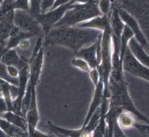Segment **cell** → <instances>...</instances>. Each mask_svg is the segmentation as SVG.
Returning a JSON list of instances; mask_svg holds the SVG:
<instances>
[{
	"instance_id": "cell-16",
	"label": "cell",
	"mask_w": 149,
	"mask_h": 137,
	"mask_svg": "<svg viewBox=\"0 0 149 137\" xmlns=\"http://www.w3.org/2000/svg\"><path fill=\"white\" fill-rule=\"evenodd\" d=\"M7 70L10 76L13 77H18L19 70L16 67L13 66H7Z\"/></svg>"
},
{
	"instance_id": "cell-1",
	"label": "cell",
	"mask_w": 149,
	"mask_h": 137,
	"mask_svg": "<svg viewBox=\"0 0 149 137\" xmlns=\"http://www.w3.org/2000/svg\"><path fill=\"white\" fill-rule=\"evenodd\" d=\"M103 31L76 26L52 28L45 35L44 46L60 45L76 53L82 48L95 43Z\"/></svg>"
},
{
	"instance_id": "cell-20",
	"label": "cell",
	"mask_w": 149,
	"mask_h": 137,
	"mask_svg": "<svg viewBox=\"0 0 149 137\" xmlns=\"http://www.w3.org/2000/svg\"><path fill=\"white\" fill-rule=\"evenodd\" d=\"M6 82H7V81L4 80H3L2 79L0 78V93H1L3 87V85H4Z\"/></svg>"
},
{
	"instance_id": "cell-13",
	"label": "cell",
	"mask_w": 149,
	"mask_h": 137,
	"mask_svg": "<svg viewBox=\"0 0 149 137\" xmlns=\"http://www.w3.org/2000/svg\"><path fill=\"white\" fill-rule=\"evenodd\" d=\"M72 64L74 66L80 68L81 70L89 72L91 70L88 64L86 61L81 59L78 58L76 59H74L72 62Z\"/></svg>"
},
{
	"instance_id": "cell-21",
	"label": "cell",
	"mask_w": 149,
	"mask_h": 137,
	"mask_svg": "<svg viewBox=\"0 0 149 137\" xmlns=\"http://www.w3.org/2000/svg\"><path fill=\"white\" fill-rule=\"evenodd\" d=\"M13 1L14 0H4V2L11 4V3H13Z\"/></svg>"
},
{
	"instance_id": "cell-7",
	"label": "cell",
	"mask_w": 149,
	"mask_h": 137,
	"mask_svg": "<svg viewBox=\"0 0 149 137\" xmlns=\"http://www.w3.org/2000/svg\"><path fill=\"white\" fill-rule=\"evenodd\" d=\"M0 129L8 136L13 137H26L29 136V132L12 124L7 120L0 118Z\"/></svg>"
},
{
	"instance_id": "cell-5",
	"label": "cell",
	"mask_w": 149,
	"mask_h": 137,
	"mask_svg": "<svg viewBox=\"0 0 149 137\" xmlns=\"http://www.w3.org/2000/svg\"><path fill=\"white\" fill-rule=\"evenodd\" d=\"M123 66L125 70L135 76L149 82V69L140 64L127 49L123 58Z\"/></svg>"
},
{
	"instance_id": "cell-9",
	"label": "cell",
	"mask_w": 149,
	"mask_h": 137,
	"mask_svg": "<svg viewBox=\"0 0 149 137\" xmlns=\"http://www.w3.org/2000/svg\"><path fill=\"white\" fill-rule=\"evenodd\" d=\"M46 124L48 125L49 130L52 133L60 135L63 136L80 137L82 136L84 131L81 129L77 130H70L62 129L56 126L52 123L51 122H47Z\"/></svg>"
},
{
	"instance_id": "cell-22",
	"label": "cell",
	"mask_w": 149,
	"mask_h": 137,
	"mask_svg": "<svg viewBox=\"0 0 149 137\" xmlns=\"http://www.w3.org/2000/svg\"><path fill=\"white\" fill-rule=\"evenodd\" d=\"M2 2V0H0V5H1V3Z\"/></svg>"
},
{
	"instance_id": "cell-8",
	"label": "cell",
	"mask_w": 149,
	"mask_h": 137,
	"mask_svg": "<svg viewBox=\"0 0 149 137\" xmlns=\"http://www.w3.org/2000/svg\"><path fill=\"white\" fill-rule=\"evenodd\" d=\"M1 117L5 118L12 124L29 132L28 122L24 117L15 114L12 111H7L1 116Z\"/></svg>"
},
{
	"instance_id": "cell-11",
	"label": "cell",
	"mask_w": 149,
	"mask_h": 137,
	"mask_svg": "<svg viewBox=\"0 0 149 137\" xmlns=\"http://www.w3.org/2000/svg\"><path fill=\"white\" fill-rule=\"evenodd\" d=\"M0 78L2 79L11 85L19 87V79L18 77L10 76L7 70V66L0 62Z\"/></svg>"
},
{
	"instance_id": "cell-12",
	"label": "cell",
	"mask_w": 149,
	"mask_h": 137,
	"mask_svg": "<svg viewBox=\"0 0 149 137\" xmlns=\"http://www.w3.org/2000/svg\"><path fill=\"white\" fill-rule=\"evenodd\" d=\"M132 51L136 57L142 63L149 67V57L145 54L142 49L134 42H131L130 45Z\"/></svg>"
},
{
	"instance_id": "cell-4",
	"label": "cell",
	"mask_w": 149,
	"mask_h": 137,
	"mask_svg": "<svg viewBox=\"0 0 149 137\" xmlns=\"http://www.w3.org/2000/svg\"><path fill=\"white\" fill-rule=\"evenodd\" d=\"M102 36V34L97 41L93 44L82 48L75 53L77 57L87 62L91 69L97 68L100 64Z\"/></svg>"
},
{
	"instance_id": "cell-2",
	"label": "cell",
	"mask_w": 149,
	"mask_h": 137,
	"mask_svg": "<svg viewBox=\"0 0 149 137\" xmlns=\"http://www.w3.org/2000/svg\"><path fill=\"white\" fill-rule=\"evenodd\" d=\"M99 14V10L95 5L81 8H78L77 9L67 12L66 15L53 25L52 28L75 26L97 16Z\"/></svg>"
},
{
	"instance_id": "cell-18",
	"label": "cell",
	"mask_w": 149,
	"mask_h": 137,
	"mask_svg": "<svg viewBox=\"0 0 149 137\" xmlns=\"http://www.w3.org/2000/svg\"><path fill=\"white\" fill-rule=\"evenodd\" d=\"M53 2L54 0H43L41 5V9L42 11H43L42 12L46 10L47 9L49 8V7L52 5Z\"/></svg>"
},
{
	"instance_id": "cell-15",
	"label": "cell",
	"mask_w": 149,
	"mask_h": 137,
	"mask_svg": "<svg viewBox=\"0 0 149 137\" xmlns=\"http://www.w3.org/2000/svg\"><path fill=\"white\" fill-rule=\"evenodd\" d=\"M28 1L29 0H16L15 3H13L14 8L28 10L29 9Z\"/></svg>"
},
{
	"instance_id": "cell-6",
	"label": "cell",
	"mask_w": 149,
	"mask_h": 137,
	"mask_svg": "<svg viewBox=\"0 0 149 137\" xmlns=\"http://www.w3.org/2000/svg\"><path fill=\"white\" fill-rule=\"evenodd\" d=\"M0 62L7 66H13L18 70L21 69L26 64L27 60L21 59L14 49H10L6 52L1 57Z\"/></svg>"
},
{
	"instance_id": "cell-14",
	"label": "cell",
	"mask_w": 149,
	"mask_h": 137,
	"mask_svg": "<svg viewBox=\"0 0 149 137\" xmlns=\"http://www.w3.org/2000/svg\"><path fill=\"white\" fill-rule=\"evenodd\" d=\"M134 127L143 136L149 137V124L145 125L136 122Z\"/></svg>"
},
{
	"instance_id": "cell-17",
	"label": "cell",
	"mask_w": 149,
	"mask_h": 137,
	"mask_svg": "<svg viewBox=\"0 0 149 137\" xmlns=\"http://www.w3.org/2000/svg\"><path fill=\"white\" fill-rule=\"evenodd\" d=\"M8 110V106L4 98L0 96V113L5 112Z\"/></svg>"
},
{
	"instance_id": "cell-10",
	"label": "cell",
	"mask_w": 149,
	"mask_h": 137,
	"mask_svg": "<svg viewBox=\"0 0 149 137\" xmlns=\"http://www.w3.org/2000/svg\"><path fill=\"white\" fill-rule=\"evenodd\" d=\"M134 116L133 114L128 111H122L116 119L118 126L121 129H125L134 127L136 122Z\"/></svg>"
},
{
	"instance_id": "cell-3",
	"label": "cell",
	"mask_w": 149,
	"mask_h": 137,
	"mask_svg": "<svg viewBox=\"0 0 149 137\" xmlns=\"http://www.w3.org/2000/svg\"><path fill=\"white\" fill-rule=\"evenodd\" d=\"M14 24L20 30L30 33L34 36L40 35L43 31L36 18L22 10H17L14 13Z\"/></svg>"
},
{
	"instance_id": "cell-19",
	"label": "cell",
	"mask_w": 149,
	"mask_h": 137,
	"mask_svg": "<svg viewBox=\"0 0 149 137\" xmlns=\"http://www.w3.org/2000/svg\"><path fill=\"white\" fill-rule=\"evenodd\" d=\"M19 46L20 48H22V49H27V48H29L30 45L28 39H24L22 40L19 44Z\"/></svg>"
}]
</instances>
